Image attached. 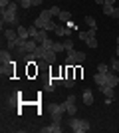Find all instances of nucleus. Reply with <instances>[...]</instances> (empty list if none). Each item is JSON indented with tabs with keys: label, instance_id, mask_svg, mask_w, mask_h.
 <instances>
[{
	"label": "nucleus",
	"instance_id": "1",
	"mask_svg": "<svg viewBox=\"0 0 119 133\" xmlns=\"http://www.w3.org/2000/svg\"><path fill=\"white\" fill-rule=\"evenodd\" d=\"M16 12H18V4H16V2H10L8 8L0 10V16H2V28H4V24H8V26H18Z\"/></svg>",
	"mask_w": 119,
	"mask_h": 133
},
{
	"label": "nucleus",
	"instance_id": "2",
	"mask_svg": "<svg viewBox=\"0 0 119 133\" xmlns=\"http://www.w3.org/2000/svg\"><path fill=\"white\" fill-rule=\"evenodd\" d=\"M68 127L72 129V131H75V133H83V131H89V121L87 119H78V117H72L68 121Z\"/></svg>",
	"mask_w": 119,
	"mask_h": 133
},
{
	"label": "nucleus",
	"instance_id": "3",
	"mask_svg": "<svg viewBox=\"0 0 119 133\" xmlns=\"http://www.w3.org/2000/svg\"><path fill=\"white\" fill-rule=\"evenodd\" d=\"M95 34H97V28H89L87 32H79V40H81L87 48H97Z\"/></svg>",
	"mask_w": 119,
	"mask_h": 133
},
{
	"label": "nucleus",
	"instance_id": "4",
	"mask_svg": "<svg viewBox=\"0 0 119 133\" xmlns=\"http://www.w3.org/2000/svg\"><path fill=\"white\" fill-rule=\"evenodd\" d=\"M64 105H66V111H68L69 117H74L78 113V107H75V95H68V99L64 101Z\"/></svg>",
	"mask_w": 119,
	"mask_h": 133
},
{
	"label": "nucleus",
	"instance_id": "5",
	"mask_svg": "<svg viewBox=\"0 0 119 133\" xmlns=\"http://www.w3.org/2000/svg\"><path fill=\"white\" fill-rule=\"evenodd\" d=\"M36 46H38V42H36L34 38H28V40H26V44H24L22 56H24V54H30V52H34V50H36Z\"/></svg>",
	"mask_w": 119,
	"mask_h": 133
},
{
	"label": "nucleus",
	"instance_id": "6",
	"mask_svg": "<svg viewBox=\"0 0 119 133\" xmlns=\"http://www.w3.org/2000/svg\"><path fill=\"white\" fill-rule=\"evenodd\" d=\"M60 131H62V123H58V121H52V125L42 127V133H60Z\"/></svg>",
	"mask_w": 119,
	"mask_h": 133
},
{
	"label": "nucleus",
	"instance_id": "7",
	"mask_svg": "<svg viewBox=\"0 0 119 133\" xmlns=\"http://www.w3.org/2000/svg\"><path fill=\"white\" fill-rule=\"evenodd\" d=\"M93 82H95L97 88H101V85H105V83H107V76H105V74H101V72H97L95 76H93Z\"/></svg>",
	"mask_w": 119,
	"mask_h": 133
},
{
	"label": "nucleus",
	"instance_id": "8",
	"mask_svg": "<svg viewBox=\"0 0 119 133\" xmlns=\"http://www.w3.org/2000/svg\"><path fill=\"white\" fill-rule=\"evenodd\" d=\"M42 60L46 62V64H56V52L54 50H44V58Z\"/></svg>",
	"mask_w": 119,
	"mask_h": 133
},
{
	"label": "nucleus",
	"instance_id": "9",
	"mask_svg": "<svg viewBox=\"0 0 119 133\" xmlns=\"http://www.w3.org/2000/svg\"><path fill=\"white\" fill-rule=\"evenodd\" d=\"M83 103L85 105H91V103H93V91H91V89H83Z\"/></svg>",
	"mask_w": 119,
	"mask_h": 133
},
{
	"label": "nucleus",
	"instance_id": "10",
	"mask_svg": "<svg viewBox=\"0 0 119 133\" xmlns=\"http://www.w3.org/2000/svg\"><path fill=\"white\" fill-rule=\"evenodd\" d=\"M0 62H2V64H12L10 50H2V52H0Z\"/></svg>",
	"mask_w": 119,
	"mask_h": 133
},
{
	"label": "nucleus",
	"instance_id": "11",
	"mask_svg": "<svg viewBox=\"0 0 119 133\" xmlns=\"http://www.w3.org/2000/svg\"><path fill=\"white\" fill-rule=\"evenodd\" d=\"M50 111L52 113H64V111H66V105H64V103H52Z\"/></svg>",
	"mask_w": 119,
	"mask_h": 133
},
{
	"label": "nucleus",
	"instance_id": "12",
	"mask_svg": "<svg viewBox=\"0 0 119 133\" xmlns=\"http://www.w3.org/2000/svg\"><path fill=\"white\" fill-rule=\"evenodd\" d=\"M68 54H72V56H74L78 64H79V62H83V60H85V54H83V52H78V50H68Z\"/></svg>",
	"mask_w": 119,
	"mask_h": 133
},
{
	"label": "nucleus",
	"instance_id": "13",
	"mask_svg": "<svg viewBox=\"0 0 119 133\" xmlns=\"http://www.w3.org/2000/svg\"><path fill=\"white\" fill-rule=\"evenodd\" d=\"M36 42H38V44H42V42H46V40H48V32H46V30H38V34H36Z\"/></svg>",
	"mask_w": 119,
	"mask_h": 133
},
{
	"label": "nucleus",
	"instance_id": "14",
	"mask_svg": "<svg viewBox=\"0 0 119 133\" xmlns=\"http://www.w3.org/2000/svg\"><path fill=\"white\" fill-rule=\"evenodd\" d=\"M4 36H6V40H16L18 38V32H16V30H12V28H6Z\"/></svg>",
	"mask_w": 119,
	"mask_h": 133
},
{
	"label": "nucleus",
	"instance_id": "15",
	"mask_svg": "<svg viewBox=\"0 0 119 133\" xmlns=\"http://www.w3.org/2000/svg\"><path fill=\"white\" fill-rule=\"evenodd\" d=\"M113 89H115V88H111V85H101V88H99V91H101L103 95H107V97H113Z\"/></svg>",
	"mask_w": 119,
	"mask_h": 133
},
{
	"label": "nucleus",
	"instance_id": "16",
	"mask_svg": "<svg viewBox=\"0 0 119 133\" xmlns=\"http://www.w3.org/2000/svg\"><path fill=\"white\" fill-rule=\"evenodd\" d=\"M16 32H18V36H20V38H24V40H28V38H30V32H28L24 26H18V28H16Z\"/></svg>",
	"mask_w": 119,
	"mask_h": 133
},
{
	"label": "nucleus",
	"instance_id": "17",
	"mask_svg": "<svg viewBox=\"0 0 119 133\" xmlns=\"http://www.w3.org/2000/svg\"><path fill=\"white\" fill-rule=\"evenodd\" d=\"M56 28H58V24L54 22V20H48L46 26H44V30H46V32H56Z\"/></svg>",
	"mask_w": 119,
	"mask_h": 133
},
{
	"label": "nucleus",
	"instance_id": "18",
	"mask_svg": "<svg viewBox=\"0 0 119 133\" xmlns=\"http://www.w3.org/2000/svg\"><path fill=\"white\" fill-rule=\"evenodd\" d=\"M44 50H46V48H44L42 44H40V46H36V50H34V56L38 58V60H42V58H44Z\"/></svg>",
	"mask_w": 119,
	"mask_h": 133
},
{
	"label": "nucleus",
	"instance_id": "19",
	"mask_svg": "<svg viewBox=\"0 0 119 133\" xmlns=\"http://www.w3.org/2000/svg\"><path fill=\"white\" fill-rule=\"evenodd\" d=\"M64 85H66V88H74V85H75V78H74V76L64 78Z\"/></svg>",
	"mask_w": 119,
	"mask_h": 133
},
{
	"label": "nucleus",
	"instance_id": "20",
	"mask_svg": "<svg viewBox=\"0 0 119 133\" xmlns=\"http://www.w3.org/2000/svg\"><path fill=\"white\" fill-rule=\"evenodd\" d=\"M56 34H58V36H69L72 32H69L66 26H58V28H56Z\"/></svg>",
	"mask_w": 119,
	"mask_h": 133
},
{
	"label": "nucleus",
	"instance_id": "21",
	"mask_svg": "<svg viewBox=\"0 0 119 133\" xmlns=\"http://www.w3.org/2000/svg\"><path fill=\"white\" fill-rule=\"evenodd\" d=\"M101 8H103V14H105V16H113V8H115V6H111V4H103Z\"/></svg>",
	"mask_w": 119,
	"mask_h": 133
},
{
	"label": "nucleus",
	"instance_id": "22",
	"mask_svg": "<svg viewBox=\"0 0 119 133\" xmlns=\"http://www.w3.org/2000/svg\"><path fill=\"white\" fill-rule=\"evenodd\" d=\"M69 18H72V14H69L68 10H62V12H60V22H69Z\"/></svg>",
	"mask_w": 119,
	"mask_h": 133
},
{
	"label": "nucleus",
	"instance_id": "23",
	"mask_svg": "<svg viewBox=\"0 0 119 133\" xmlns=\"http://www.w3.org/2000/svg\"><path fill=\"white\" fill-rule=\"evenodd\" d=\"M46 22H48V20H44V18H36V20H34V26L36 28H40V30H44V26H46Z\"/></svg>",
	"mask_w": 119,
	"mask_h": 133
},
{
	"label": "nucleus",
	"instance_id": "24",
	"mask_svg": "<svg viewBox=\"0 0 119 133\" xmlns=\"http://www.w3.org/2000/svg\"><path fill=\"white\" fill-rule=\"evenodd\" d=\"M109 66H111V70H113V72H119V58H111V62H109Z\"/></svg>",
	"mask_w": 119,
	"mask_h": 133
},
{
	"label": "nucleus",
	"instance_id": "25",
	"mask_svg": "<svg viewBox=\"0 0 119 133\" xmlns=\"http://www.w3.org/2000/svg\"><path fill=\"white\" fill-rule=\"evenodd\" d=\"M83 20H85V24H87L89 28H97V22H95V18H93V16H85Z\"/></svg>",
	"mask_w": 119,
	"mask_h": 133
},
{
	"label": "nucleus",
	"instance_id": "26",
	"mask_svg": "<svg viewBox=\"0 0 119 133\" xmlns=\"http://www.w3.org/2000/svg\"><path fill=\"white\" fill-rule=\"evenodd\" d=\"M66 50V46H64V42H54V52L56 54H60V52Z\"/></svg>",
	"mask_w": 119,
	"mask_h": 133
},
{
	"label": "nucleus",
	"instance_id": "27",
	"mask_svg": "<svg viewBox=\"0 0 119 133\" xmlns=\"http://www.w3.org/2000/svg\"><path fill=\"white\" fill-rule=\"evenodd\" d=\"M109 70H111V66H107V64H99L97 66V72H101V74H107Z\"/></svg>",
	"mask_w": 119,
	"mask_h": 133
},
{
	"label": "nucleus",
	"instance_id": "28",
	"mask_svg": "<svg viewBox=\"0 0 119 133\" xmlns=\"http://www.w3.org/2000/svg\"><path fill=\"white\" fill-rule=\"evenodd\" d=\"M40 18H44V20H52V12H50V8L40 12Z\"/></svg>",
	"mask_w": 119,
	"mask_h": 133
},
{
	"label": "nucleus",
	"instance_id": "29",
	"mask_svg": "<svg viewBox=\"0 0 119 133\" xmlns=\"http://www.w3.org/2000/svg\"><path fill=\"white\" fill-rule=\"evenodd\" d=\"M42 46H44L46 50H54V42H52V40H50V38L46 40V42H42Z\"/></svg>",
	"mask_w": 119,
	"mask_h": 133
},
{
	"label": "nucleus",
	"instance_id": "30",
	"mask_svg": "<svg viewBox=\"0 0 119 133\" xmlns=\"http://www.w3.org/2000/svg\"><path fill=\"white\" fill-rule=\"evenodd\" d=\"M40 28H36L34 24H32V28H28V32H30V38H36V34H38Z\"/></svg>",
	"mask_w": 119,
	"mask_h": 133
},
{
	"label": "nucleus",
	"instance_id": "31",
	"mask_svg": "<svg viewBox=\"0 0 119 133\" xmlns=\"http://www.w3.org/2000/svg\"><path fill=\"white\" fill-rule=\"evenodd\" d=\"M52 121H58V123H62V113H52Z\"/></svg>",
	"mask_w": 119,
	"mask_h": 133
},
{
	"label": "nucleus",
	"instance_id": "32",
	"mask_svg": "<svg viewBox=\"0 0 119 133\" xmlns=\"http://www.w3.org/2000/svg\"><path fill=\"white\" fill-rule=\"evenodd\" d=\"M64 46H66V50H74V42H72V40H66V42H64Z\"/></svg>",
	"mask_w": 119,
	"mask_h": 133
},
{
	"label": "nucleus",
	"instance_id": "33",
	"mask_svg": "<svg viewBox=\"0 0 119 133\" xmlns=\"http://www.w3.org/2000/svg\"><path fill=\"white\" fill-rule=\"evenodd\" d=\"M50 12H52V16H60V12H62V10H60L58 6H52V8H50Z\"/></svg>",
	"mask_w": 119,
	"mask_h": 133
},
{
	"label": "nucleus",
	"instance_id": "34",
	"mask_svg": "<svg viewBox=\"0 0 119 133\" xmlns=\"http://www.w3.org/2000/svg\"><path fill=\"white\" fill-rule=\"evenodd\" d=\"M52 82L56 83V85H64V79H62V78H54V79H52Z\"/></svg>",
	"mask_w": 119,
	"mask_h": 133
},
{
	"label": "nucleus",
	"instance_id": "35",
	"mask_svg": "<svg viewBox=\"0 0 119 133\" xmlns=\"http://www.w3.org/2000/svg\"><path fill=\"white\" fill-rule=\"evenodd\" d=\"M42 2H44V0H32V6H40Z\"/></svg>",
	"mask_w": 119,
	"mask_h": 133
},
{
	"label": "nucleus",
	"instance_id": "36",
	"mask_svg": "<svg viewBox=\"0 0 119 133\" xmlns=\"http://www.w3.org/2000/svg\"><path fill=\"white\" fill-rule=\"evenodd\" d=\"M113 16H115V18L119 20V8H113Z\"/></svg>",
	"mask_w": 119,
	"mask_h": 133
},
{
	"label": "nucleus",
	"instance_id": "37",
	"mask_svg": "<svg viewBox=\"0 0 119 133\" xmlns=\"http://www.w3.org/2000/svg\"><path fill=\"white\" fill-rule=\"evenodd\" d=\"M93 2H95V4H99V6H103V4H105V0H93Z\"/></svg>",
	"mask_w": 119,
	"mask_h": 133
},
{
	"label": "nucleus",
	"instance_id": "38",
	"mask_svg": "<svg viewBox=\"0 0 119 133\" xmlns=\"http://www.w3.org/2000/svg\"><path fill=\"white\" fill-rule=\"evenodd\" d=\"M105 4H111V6H115V0H105Z\"/></svg>",
	"mask_w": 119,
	"mask_h": 133
},
{
	"label": "nucleus",
	"instance_id": "39",
	"mask_svg": "<svg viewBox=\"0 0 119 133\" xmlns=\"http://www.w3.org/2000/svg\"><path fill=\"white\" fill-rule=\"evenodd\" d=\"M117 58H119V36H117Z\"/></svg>",
	"mask_w": 119,
	"mask_h": 133
}]
</instances>
